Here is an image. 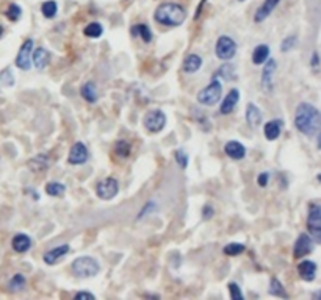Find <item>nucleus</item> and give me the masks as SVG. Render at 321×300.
Masks as SVG:
<instances>
[{"label":"nucleus","instance_id":"1","mask_svg":"<svg viewBox=\"0 0 321 300\" xmlns=\"http://www.w3.org/2000/svg\"><path fill=\"white\" fill-rule=\"evenodd\" d=\"M294 125L304 136H315L320 132V111L310 104H299L294 113Z\"/></svg>","mask_w":321,"mask_h":300},{"label":"nucleus","instance_id":"2","mask_svg":"<svg viewBox=\"0 0 321 300\" xmlns=\"http://www.w3.org/2000/svg\"><path fill=\"white\" fill-rule=\"evenodd\" d=\"M154 19L166 27H179L187 19V11L179 3H162L155 10Z\"/></svg>","mask_w":321,"mask_h":300},{"label":"nucleus","instance_id":"3","mask_svg":"<svg viewBox=\"0 0 321 300\" xmlns=\"http://www.w3.org/2000/svg\"><path fill=\"white\" fill-rule=\"evenodd\" d=\"M71 271L79 278H89L97 275L100 268H99V263L94 258H91V256H80V258L74 260Z\"/></svg>","mask_w":321,"mask_h":300},{"label":"nucleus","instance_id":"4","mask_svg":"<svg viewBox=\"0 0 321 300\" xmlns=\"http://www.w3.org/2000/svg\"><path fill=\"white\" fill-rule=\"evenodd\" d=\"M221 94H223L221 82L213 79L208 86H205L198 94V102L204 107H213V105L218 104L219 100H221Z\"/></svg>","mask_w":321,"mask_h":300},{"label":"nucleus","instance_id":"5","mask_svg":"<svg viewBox=\"0 0 321 300\" xmlns=\"http://www.w3.org/2000/svg\"><path fill=\"white\" fill-rule=\"evenodd\" d=\"M307 228L315 243H321V207L318 203H312L309 207Z\"/></svg>","mask_w":321,"mask_h":300},{"label":"nucleus","instance_id":"6","mask_svg":"<svg viewBox=\"0 0 321 300\" xmlns=\"http://www.w3.org/2000/svg\"><path fill=\"white\" fill-rule=\"evenodd\" d=\"M117 192H119V183L113 177H107L104 180H100L96 186V194L102 200H112L113 197L117 195Z\"/></svg>","mask_w":321,"mask_h":300},{"label":"nucleus","instance_id":"7","mask_svg":"<svg viewBox=\"0 0 321 300\" xmlns=\"http://www.w3.org/2000/svg\"><path fill=\"white\" fill-rule=\"evenodd\" d=\"M143 124H145V127L150 133H158V132H162L166 125V116L163 111H160V109L149 111L145 116V119H143Z\"/></svg>","mask_w":321,"mask_h":300},{"label":"nucleus","instance_id":"8","mask_svg":"<svg viewBox=\"0 0 321 300\" xmlns=\"http://www.w3.org/2000/svg\"><path fill=\"white\" fill-rule=\"evenodd\" d=\"M215 54L219 59H231L236 54V42L229 36H221L216 41Z\"/></svg>","mask_w":321,"mask_h":300},{"label":"nucleus","instance_id":"9","mask_svg":"<svg viewBox=\"0 0 321 300\" xmlns=\"http://www.w3.org/2000/svg\"><path fill=\"white\" fill-rule=\"evenodd\" d=\"M31 52H33V41L27 39L21 46L19 54L16 56V66H18L21 71L31 69Z\"/></svg>","mask_w":321,"mask_h":300},{"label":"nucleus","instance_id":"10","mask_svg":"<svg viewBox=\"0 0 321 300\" xmlns=\"http://www.w3.org/2000/svg\"><path fill=\"white\" fill-rule=\"evenodd\" d=\"M314 247H315V243H314V239H312V236H309L306 233H301L299 238L296 239V243H294V247H293L294 258H302V256L312 253L314 252Z\"/></svg>","mask_w":321,"mask_h":300},{"label":"nucleus","instance_id":"11","mask_svg":"<svg viewBox=\"0 0 321 300\" xmlns=\"http://www.w3.org/2000/svg\"><path fill=\"white\" fill-rule=\"evenodd\" d=\"M88 157H89V153H88L87 145L83 142H75L69 150L67 161H69V164L72 166H80L83 163L88 161Z\"/></svg>","mask_w":321,"mask_h":300},{"label":"nucleus","instance_id":"12","mask_svg":"<svg viewBox=\"0 0 321 300\" xmlns=\"http://www.w3.org/2000/svg\"><path fill=\"white\" fill-rule=\"evenodd\" d=\"M240 100V92L238 89H231L229 94L224 97V100L221 102V107H219V113L221 114H231L233 108L236 107Z\"/></svg>","mask_w":321,"mask_h":300},{"label":"nucleus","instance_id":"13","mask_svg":"<svg viewBox=\"0 0 321 300\" xmlns=\"http://www.w3.org/2000/svg\"><path fill=\"white\" fill-rule=\"evenodd\" d=\"M276 61L274 59H268L266 66L263 67V72H262V86L265 91H271L273 89V75L276 72Z\"/></svg>","mask_w":321,"mask_h":300},{"label":"nucleus","instance_id":"14","mask_svg":"<svg viewBox=\"0 0 321 300\" xmlns=\"http://www.w3.org/2000/svg\"><path fill=\"white\" fill-rule=\"evenodd\" d=\"M69 245L67 244H63V245H58V247H54V248H50V250H47L46 253H44V263L46 264H49V266H54L58 260L60 258H63V256L69 252Z\"/></svg>","mask_w":321,"mask_h":300},{"label":"nucleus","instance_id":"15","mask_svg":"<svg viewBox=\"0 0 321 300\" xmlns=\"http://www.w3.org/2000/svg\"><path fill=\"white\" fill-rule=\"evenodd\" d=\"M224 152H226V155L232 160H243L244 157H246V149H244V145L238 141L227 142L224 145Z\"/></svg>","mask_w":321,"mask_h":300},{"label":"nucleus","instance_id":"16","mask_svg":"<svg viewBox=\"0 0 321 300\" xmlns=\"http://www.w3.org/2000/svg\"><path fill=\"white\" fill-rule=\"evenodd\" d=\"M298 272L299 277L304 281H314L317 277V263L315 261H302L298 264Z\"/></svg>","mask_w":321,"mask_h":300},{"label":"nucleus","instance_id":"17","mask_svg":"<svg viewBox=\"0 0 321 300\" xmlns=\"http://www.w3.org/2000/svg\"><path fill=\"white\" fill-rule=\"evenodd\" d=\"M11 247H13V250L19 252V253H24V252H27L29 248L31 247V239H30L29 235L19 233V235H16V236L13 238Z\"/></svg>","mask_w":321,"mask_h":300},{"label":"nucleus","instance_id":"18","mask_svg":"<svg viewBox=\"0 0 321 300\" xmlns=\"http://www.w3.org/2000/svg\"><path fill=\"white\" fill-rule=\"evenodd\" d=\"M281 128H282V121H269L265 124L263 127V133H265V138L268 141H276L279 138V135H281Z\"/></svg>","mask_w":321,"mask_h":300},{"label":"nucleus","instance_id":"19","mask_svg":"<svg viewBox=\"0 0 321 300\" xmlns=\"http://www.w3.org/2000/svg\"><path fill=\"white\" fill-rule=\"evenodd\" d=\"M31 54H33V66H35L36 69H39V71L46 69V66L49 64V59H50V54L47 52V50L43 49V47H39Z\"/></svg>","mask_w":321,"mask_h":300},{"label":"nucleus","instance_id":"20","mask_svg":"<svg viewBox=\"0 0 321 300\" xmlns=\"http://www.w3.org/2000/svg\"><path fill=\"white\" fill-rule=\"evenodd\" d=\"M277 3H279V0H265L263 5H262L257 10V13L254 16V21L256 22H263L268 16L271 14V11L274 10V8L277 6Z\"/></svg>","mask_w":321,"mask_h":300},{"label":"nucleus","instance_id":"21","mask_svg":"<svg viewBox=\"0 0 321 300\" xmlns=\"http://www.w3.org/2000/svg\"><path fill=\"white\" fill-rule=\"evenodd\" d=\"M244 117H246V122L252 128H256V127H259L262 124V113H260L259 107H256L254 104H248L246 114H244Z\"/></svg>","mask_w":321,"mask_h":300},{"label":"nucleus","instance_id":"22","mask_svg":"<svg viewBox=\"0 0 321 300\" xmlns=\"http://www.w3.org/2000/svg\"><path fill=\"white\" fill-rule=\"evenodd\" d=\"M201 66H202V58L199 55H196V54H191V55H188L187 58H185L183 71L187 74H194V72H198L201 69Z\"/></svg>","mask_w":321,"mask_h":300},{"label":"nucleus","instance_id":"23","mask_svg":"<svg viewBox=\"0 0 321 300\" xmlns=\"http://www.w3.org/2000/svg\"><path fill=\"white\" fill-rule=\"evenodd\" d=\"M49 157L47 155H38L33 160L29 161V167L33 170V172H44V170L49 169L50 163H49Z\"/></svg>","mask_w":321,"mask_h":300},{"label":"nucleus","instance_id":"24","mask_svg":"<svg viewBox=\"0 0 321 300\" xmlns=\"http://www.w3.org/2000/svg\"><path fill=\"white\" fill-rule=\"evenodd\" d=\"M130 33H132V36H133V38L140 36L143 41L146 42V44H149V42L152 41V31H150V28L147 27V25H145V24H137V25H133V27L130 28Z\"/></svg>","mask_w":321,"mask_h":300},{"label":"nucleus","instance_id":"25","mask_svg":"<svg viewBox=\"0 0 321 300\" xmlns=\"http://www.w3.org/2000/svg\"><path fill=\"white\" fill-rule=\"evenodd\" d=\"M80 94L87 102H89V104H94V102H97V88L92 82H88V83L83 84L82 89H80Z\"/></svg>","mask_w":321,"mask_h":300},{"label":"nucleus","instance_id":"26","mask_svg":"<svg viewBox=\"0 0 321 300\" xmlns=\"http://www.w3.org/2000/svg\"><path fill=\"white\" fill-rule=\"evenodd\" d=\"M269 56V47L266 44H260L252 52V63L254 64H263Z\"/></svg>","mask_w":321,"mask_h":300},{"label":"nucleus","instance_id":"27","mask_svg":"<svg viewBox=\"0 0 321 300\" xmlns=\"http://www.w3.org/2000/svg\"><path fill=\"white\" fill-rule=\"evenodd\" d=\"M268 293L271 294V296H276V297H284V299H289V294L285 293V289L282 286V283L279 281L277 278H271V281H269V289H268Z\"/></svg>","mask_w":321,"mask_h":300},{"label":"nucleus","instance_id":"28","mask_svg":"<svg viewBox=\"0 0 321 300\" xmlns=\"http://www.w3.org/2000/svg\"><path fill=\"white\" fill-rule=\"evenodd\" d=\"M83 33H85V36L96 39V38H100V36H102L104 28H102V25H100V24H97V22H91V24H88L87 27H85Z\"/></svg>","mask_w":321,"mask_h":300},{"label":"nucleus","instance_id":"29","mask_svg":"<svg viewBox=\"0 0 321 300\" xmlns=\"http://www.w3.org/2000/svg\"><path fill=\"white\" fill-rule=\"evenodd\" d=\"M66 188L63 183H58V182H50L46 185V192L52 197H63L64 195Z\"/></svg>","mask_w":321,"mask_h":300},{"label":"nucleus","instance_id":"30","mask_svg":"<svg viewBox=\"0 0 321 300\" xmlns=\"http://www.w3.org/2000/svg\"><path fill=\"white\" fill-rule=\"evenodd\" d=\"M57 2L55 0H47V2L43 3V6H41V11H43L44 14V18L47 19H52L55 18V14H57Z\"/></svg>","mask_w":321,"mask_h":300},{"label":"nucleus","instance_id":"31","mask_svg":"<svg viewBox=\"0 0 321 300\" xmlns=\"http://www.w3.org/2000/svg\"><path fill=\"white\" fill-rule=\"evenodd\" d=\"M115 153L117 157H121V158H125V157H129L130 155V144L127 141H117L115 144Z\"/></svg>","mask_w":321,"mask_h":300},{"label":"nucleus","instance_id":"32","mask_svg":"<svg viewBox=\"0 0 321 300\" xmlns=\"http://www.w3.org/2000/svg\"><path fill=\"white\" fill-rule=\"evenodd\" d=\"M24 286H25V277L22 273H16V275H13V278L8 281V288L11 291H21L24 289Z\"/></svg>","mask_w":321,"mask_h":300},{"label":"nucleus","instance_id":"33","mask_svg":"<svg viewBox=\"0 0 321 300\" xmlns=\"http://www.w3.org/2000/svg\"><path fill=\"white\" fill-rule=\"evenodd\" d=\"M244 250H246V247L243 244H238V243H232V244H227L224 247V253L227 256H236V255H241Z\"/></svg>","mask_w":321,"mask_h":300},{"label":"nucleus","instance_id":"34","mask_svg":"<svg viewBox=\"0 0 321 300\" xmlns=\"http://www.w3.org/2000/svg\"><path fill=\"white\" fill-rule=\"evenodd\" d=\"M6 18L8 21H11V22H16V21H19L21 19V16H22V10H21V6L19 5H16V3H11L10 6H8V10H6Z\"/></svg>","mask_w":321,"mask_h":300},{"label":"nucleus","instance_id":"35","mask_svg":"<svg viewBox=\"0 0 321 300\" xmlns=\"http://www.w3.org/2000/svg\"><path fill=\"white\" fill-rule=\"evenodd\" d=\"M0 84L5 88H11L14 84V77H13V72H11L10 67H8V69H3L2 74H0Z\"/></svg>","mask_w":321,"mask_h":300},{"label":"nucleus","instance_id":"36","mask_svg":"<svg viewBox=\"0 0 321 300\" xmlns=\"http://www.w3.org/2000/svg\"><path fill=\"white\" fill-rule=\"evenodd\" d=\"M233 67L231 66V64H223L219 69L215 72V75L213 77H218V75H221L224 80H232V75H233Z\"/></svg>","mask_w":321,"mask_h":300},{"label":"nucleus","instance_id":"37","mask_svg":"<svg viewBox=\"0 0 321 300\" xmlns=\"http://www.w3.org/2000/svg\"><path fill=\"white\" fill-rule=\"evenodd\" d=\"M296 46V36H289V38H285L282 41V44H281V50L282 52H290V50Z\"/></svg>","mask_w":321,"mask_h":300},{"label":"nucleus","instance_id":"38","mask_svg":"<svg viewBox=\"0 0 321 300\" xmlns=\"http://www.w3.org/2000/svg\"><path fill=\"white\" fill-rule=\"evenodd\" d=\"M174 155H175V161L179 163V166L182 169H185V167L188 166V155L183 150H175Z\"/></svg>","mask_w":321,"mask_h":300},{"label":"nucleus","instance_id":"39","mask_svg":"<svg viewBox=\"0 0 321 300\" xmlns=\"http://www.w3.org/2000/svg\"><path fill=\"white\" fill-rule=\"evenodd\" d=\"M229 294L233 300H243V293L236 283H229Z\"/></svg>","mask_w":321,"mask_h":300},{"label":"nucleus","instance_id":"40","mask_svg":"<svg viewBox=\"0 0 321 300\" xmlns=\"http://www.w3.org/2000/svg\"><path fill=\"white\" fill-rule=\"evenodd\" d=\"M75 300H82V299H88V300H94V294H91V293H85V291H80V293H77L74 296Z\"/></svg>","mask_w":321,"mask_h":300},{"label":"nucleus","instance_id":"41","mask_svg":"<svg viewBox=\"0 0 321 300\" xmlns=\"http://www.w3.org/2000/svg\"><path fill=\"white\" fill-rule=\"evenodd\" d=\"M268 178H269V174L268 172H262L259 177H257V183L262 186V188H265L268 185Z\"/></svg>","mask_w":321,"mask_h":300},{"label":"nucleus","instance_id":"42","mask_svg":"<svg viewBox=\"0 0 321 300\" xmlns=\"http://www.w3.org/2000/svg\"><path fill=\"white\" fill-rule=\"evenodd\" d=\"M212 216H213V208L210 207V205H205L204 210H202V218H204V219H210Z\"/></svg>","mask_w":321,"mask_h":300},{"label":"nucleus","instance_id":"43","mask_svg":"<svg viewBox=\"0 0 321 300\" xmlns=\"http://www.w3.org/2000/svg\"><path fill=\"white\" fill-rule=\"evenodd\" d=\"M312 66H314L315 69L318 67V54H317V52L314 54V56H312Z\"/></svg>","mask_w":321,"mask_h":300},{"label":"nucleus","instance_id":"44","mask_svg":"<svg viewBox=\"0 0 321 300\" xmlns=\"http://www.w3.org/2000/svg\"><path fill=\"white\" fill-rule=\"evenodd\" d=\"M2 35H3V27L0 25V38H2Z\"/></svg>","mask_w":321,"mask_h":300}]
</instances>
